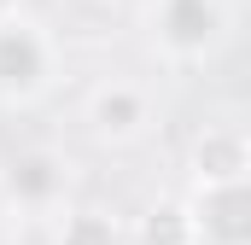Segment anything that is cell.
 <instances>
[{"label":"cell","mask_w":251,"mask_h":245,"mask_svg":"<svg viewBox=\"0 0 251 245\" xmlns=\"http://www.w3.org/2000/svg\"><path fill=\"white\" fill-rule=\"evenodd\" d=\"M88 122H94V134H105V140H134V134L152 122V99H146V88L111 76V82H100V88L88 94Z\"/></svg>","instance_id":"cell-5"},{"label":"cell","mask_w":251,"mask_h":245,"mask_svg":"<svg viewBox=\"0 0 251 245\" xmlns=\"http://www.w3.org/2000/svg\"><path fill=\"white\" fill-rule=\"evenodd\" d=\"M59 245H128V240L105 210H70L59 222Z\"/></svg>","instance_id":"cell-7"},{"label":"cell","mask_w":251,"mask_h":245,"mask_svg":"<svg viewBox=\"0 0 251 245\" xmlns=\"http://www.w3.org/2000/svg\"><path fill=\"white\" fill-rule=\"evenodd\" d=\"M152 35L176 53L199 59L222 35V0H152Z\"/></svg>","instance_id":"cell-2"},{"label":"cell","mask_w":251,"mask_h":245,"mask_svg":"<svg viewBox=\"0 0 251 245\" xmlns=\"http://www.w3.org/2000/svg\"><path fill=\"white\" fill-rule=\"evenodd\" d=\"M12 12H18V0H0V18H12Z\"/></svg>","instance_id":"cell-8"},{"label":"cell","mask_w":251,"mask_h":245,"mask_svg":"<svg viewBox=\"0 0 251 245\" xmlns=\"http://www.w3.org/2000/svg\"><path fill=\"white\" fill-rule=\"evenodd\" d=\"M59 70V41L47 35L41 18L12 12L0 18V99H35L53 88Z\"/></svg>","instance_id":"cell-1"},{"label":"cell","mask_w":251,"mask_h":245,"mask_svg":"<svg viewBox=\"0 0 251 245\" xmlns=\"http://www.w3.org/2000/svg\"><path fill=\"white\" fill-rule=\"evenodd\" d=\"M64 187H70V164H64L59 152H24V158H12V170H6V193H12V204L29 210V216L59 210Z\"/></svg>","instance_id":"cell-4"},{"label":"cell","mask_w":251,"mask_h":245,"mask_svg":"<svg viewBox=\"0 0 251 245\" xmlns=\"http://www.w3.org/2000/svg\"><path fill=\"white\" fill-rule=\"evenodd\" d=\"M193 240L199 245H251V181L204 187L193 198Z\"/></svg>","instance_id":"cell-3"},{"label":"cell","mask_w":251,"mask_h":245,"mask_svg":"<svg viewBox=\"0 0 251 245\" xmlns=\"http://www.w3.org/2000/svg\"><path fill=\"white\" fill-rule=\"evenodd\" d=\"M193 175L204 187L251 181V134H240V128H204L193 140Z\"/></svg>","instance_id":"cell-6"}]
</instances>
